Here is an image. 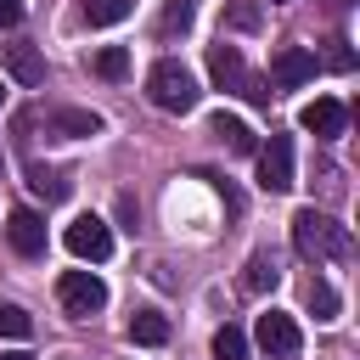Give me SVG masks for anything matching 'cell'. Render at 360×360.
Returning a JSON list of instances; mask_svg holds the SVG:
<instances>
[{
	"mask_svg": "<svg viewBox=\"0 0 360 360\" xmlns=\"http://www.w3.org/2000/svg\"><path fill=\"white\" fill-rule=\"evenodd\" d=\"M292 248H298L309 264L343 259V253H349V225H338V219L321 214V208H298V214H292Z\"/></svg>",
	"mask_w": 360,
	"mask_h": 360,
	"instance_id": "1",
	"label": "cell"
},
{
	"mask_svg": "<svg viewBox=\"0 0 360 360\" xmlns=\"http://www.w3.org/2000/svg\"><path fill=\"white\" fill-rule=\"evenodd\" d=\"M146 96H152L158 112H191V107H197V79H191V68H180L174 56H163V62H152V73H146Z\"/></svg>",
	"mask_w": 360,
	"mask_h": 360,
	"instance_id": "2",
	"label": "cell"
},
{
	"mask_svg": "<svg viewBox=\"0 0 360 360\" xmlns=\"http://www.w3.org/2000/svg\"><path fill=\"white\" fill-rule=\"evenodd\" d=\"M208 73H214V84H219V90H242L248 101L270 107V90L248 79V62H242V51H236V45H225V39H219V45H208Z\"/></svg>",
	"mask_w": 360,
	"mask_h": 360,
	"instance_id": "3",
	"label": "cell"
},
{
	"mask_svg": "<svg viewBox=\"0 0 360 360\" xmlns=\"http://www.w3.org/2000/svg\"><path fill=\"white\" fill-rule=\"evenodd\" d=\"M56 298H62L68 315H96V309H107V281L96 270H62Z\"/></svg>",
	"mask_w": 360,
	"mask_h": 360,
	"instance_id": "4",
	"label": "cell"
},
{
	"mask_svg": "<svg viewBox=\"0 0 360 360\" xmlns=\"http://www.w3.org/2000/svg\"><path fill=\"white\" fill-rule=\"evenodd\" d=\"M62 242H68L73 259H90V264H101V259L112 253V231H107V219H96V214H79V219L62 231Z\"/></svg>",
	"mask_w": 360,
	"mask_h": 360,
	"instance_id": "5",
	"label": "cell"
},
{
	"mask_svg": "<svg viewBox=\"0 0 360 360\" xmlns=\"http://www.w3.org/2000/svg\"><path fill=\"white\" fill-rule=\"evenodd\" d=\"M253 338H259V349H264V354H276V360H287V354H298V349H304V332H298V321H292V315H281V309L259 315Z\"/></svg>",
	"mask_w": 360,
	"mask_h": 360,
	"instance_id": "6",
	"label": "cell"
},
{
	"mask_svg": "<svg viewBox=\"0 0 360 360\" xmlns=\"http://www.w3.org/2000/svg\"><path fill=\"white\" fill-rule=\"evenodd\" d=\"M259 186L264 191H287L292 186V135H270L259 146Z\"/></svg>",
	"mask_w": 360,
	"mask_h": 360,
	"instance_id": "7",
	"label": "cell"
},
{
	"mask_svg": "<svg viewBox=\"0 0 360 360\" xmlns=\"http://www.w3.org/2000/svg\"><path fill=\"white\" fill-rule=\"evenodd\" d=\"M298 124H304L309 135H321V141H338V135L349 129V107H343L338 96H315V101L298 112Z\"/></svg>",
	"mask_w": 360,
	"mask_h": 360,
	"instance_id": "8",
	"label": "cell"
},
{
	"mask_svg": "<svg viewBox=\"0 0 360 360\" xmlns=\"http://www.w3.org/2000/svg\"><path fill=\"white\" fill-rule=\"evenodd\" d=\"M309 79H315V51L281 45L276 62H270V84H276V90H292V84H309Z\"/></svg>",
	"mask_w": 360,
	"mask_h": 360,
	"instance_id": "9",
	"label": "cell"
},
{
	"mask_svg": "<svg viewBox=\"0 0 360 360\" xmlns=\"http://www.w3.org/2000/svg\"><path fill=\"white\" fill-rule=\"evenodd\" d=\"M6 242L22 253V259H39L45 253V219L34 208H11L6 214Z\"/></svg>",
	"mask_w": 360,
	"mask_h": 360,
	"instance_id": "10",
	"label": "cell"
},
{
	"mask_svg": "<svg viewBox=\"0 0 360 360\" xmlns=\"http://www.w3.org/2000/svg\"><path fill=\"white\" fill-rule=\"evenodd\" d=\"M281 281V270H276V259L259 248V253H248V264H242V292H270Z\"/></svg>",
	"mask_w": 360,
	"mask_h": 360,
	"instance_id": "11",
	"label": "cell"
},
{
	"mask_svg": "<svg viewBox=\"0 0 360 360\" xmlns=\"http://www.w3.org/2000/svg\"><path fill=\"white\" fill-rule=\"evenodd\" d=\"M129 338L146 343V349H158V343H169V321H163L158 309H135V315H129Z\"/></svg>",
	"mask_w": 360,
	"mask_h": 360,
	"instance_id": "12",
	"label": "cell"
},
{
	"mask_svg": "<svg viewBox=\"0 0 360 360\" xmlns=\"http://www.w3.org/2000/svg\"><path fill=\"white\" fill-rule=\"evenodd\" d=\"M51 129H56V135H96L101 118L84 112V107H62V112H51Z\"/></svg>",
	"mask_w": 360,
	"mask_h": 360,
	"instance_id": "13",
	"label": "cell"
},
{
	"mask_svg": "<svg viewBox=\"0 0 360 360\" xmlns=\"http://www.w3.org/2000/svg\"><path fill=\"white\" fill-rule=\"evenodd\" d=\"M214 135H219V141H225V146H231L236 158H248V152H259V146H253V129H248L242 118H225V112H219V118H214Z\"/></svg>",
	"mask_w": 360,
	"mask_h": 360,
	"instance_id": "14",
	"label": "cell"
},
{
	"mask_svg": "<svg viewBox=\"0 0 360 360\" xmlns=\"http://www.w3.org/2000/svg\"><path fill=\"white\" fill-rule=\"evenodd\" d=\"M28 186H34L45 202H62V197H68V174H62V169H45V163H28Z\"/></svg>",
	"mask_w": 360,
	"mask_h": 360,
	"instance_id": "15",
	"label": "cell"
},
{
	"mask_svg": "<svg viewBox=\"0 0 360 360\" xmlns=\"http://www.w3.org/2000/svg\"><path fill=\"white\" fill-rule=\"evenodd\" d=\"M11 79H22V84H45V62H39L34 45H11Z\"/></svg>",
	"mask_w": 360,
	"mask_h": 360,
	"instance_id": "16",
	"label": "cell"
},
{
	"mask_svg": "<svg viewBox=\"0 0 360 360\" xmlns=\"http://www.w3.org/2000/svg\"><path fill=\"white\" fill-rule=\"evenodd\" d=\"M191 17H197V0H169V6H163V17H158V34H163V39H174V34H186V28H191Z\"/></svg>",
	"mask_w": 360,
	"mask_h": 360,
	"instance_id": "17",
	"label": "cell"
},
{
	"mask_svg": "<svg viewBox=\"0 0 360 360\" xmlns=\"http://www.w3.org/2000/svg\"><path fill=\"white\" fill-rule=\"evenodd\" d=\"M129 17V0H84V22L90 28H112Z\"/></svg>",
	"mask_w": 360,
	"mask_h": 360,
	"instance_id": "18",
	"label": "cell"
},
{
	"mask_svg": "<svg viewBox=\"0 0 360 360\" xmlns=\"http://www.w3.org/2000/svg\"><path fill=\"white\" fill-rule=\"evenodd\" d=\"M214 360H248V332L242 326H219L214 332Z\"/></svg>",
	"mask_w": 360,
	"mask_h": 360,
	"instance_id": "19",
	"label": "cell"
},
{
	"mask_svg": "<svg viewBox=\"0 0 360 360\" xmlns=\"http://www.w3.org/2000/svg\"><path fill=\"white\" fill-rule=\"evenodd\" d=\"M96 73H101V79H124V73H129V51H124V45L96 51Z\"/></svg>",
	"mask_w": 360,
	"mask_h": 360,
	"instance_id": "20",
	"label": "cell"
},
{
	"mask_svg": "<svg viewBox=\"0 0 360 360\" xmlns=\"http://www.w3.org/2000/svg\"><path fill=\"white\" fill-rule=\"evenodd\" d=\"M309 309H315V321H332V315H338V292H332V281H309Z\"/></svg>",
	"mask_w": 360,
	"mask_h": 360,
	"instance_id": "21",
	"label": "cell"
},
{
	"mask_svg": "<svg viewBox=\"0 0 360 360\" xmlns=\"http://www.w3.org/2000/svg\"><path fill=\"white\" fill-rule=\"evenodd\" d=\"M28 326H34V321H28L22 304H0V332H6V338H28Z\"/></svg>",
	"mask_w": 360,
	"mask_h": 360,
	"instance_id": "22",
	"label": "cell"
},
{
	"mask_svg": "<svg viewBox=\"0 0 360 360\" xmlns=\"http://www.w3.org/2000/svg\"><path fill=\"white\" fill-rule=\"evenodd\" d=\"M225 22H231V28H259V6H253V0H231V6H225Z\"/></svg>",
	"mask_w": 360,
	"mask_h": 360,
	"instance_id": "23",
	"label": "cell"
},
{
	"mask_svg": "<svg viewBox=\"0 0 360 360\" xmlns=\"http://www.w3.org/2000/svg\"><path fill=\"white\" fill-rule=\"evenodd\" d=\"M22 22V0H0V28H17Z\"/></svg>",
	"mask_w": 360,
	"mask_h": 360,
	"instance_id": "24",
	"label": "cell"
},
{
	"mask_svg": "<svg viewBox=\"0 0 360 360\" xmlns=\"http://www.w3.org/2000/svg\"><path fill=\"white\" fill-rule=\"evenodd\" d=\"M326 62H332V68H354V51H349L343 39H332V56H326Z\"/></svg>",
	"mask_w": 360,
	"mask_h": 360,
	"instance_id": "25",
	"label": "cell"
},
{
	"mask_svg": "<svg viewBox=\"0 0 360 360\" xmlns=\"http://www.w3.org/2000/svg\"><path fill=\"white\" fill-rule=\"evenodd\" d=\"M0 360H34V354H0Z\"/></svg>",
	"mask_w": 360,
	"mask_h": 360,
	"instance_id": "26",
	"label": "cell"
},
{
	"mask_svg": "<svg viewBox=\"0 0 360 360\" xmlns=\"http://www.w3.org/2000/svg\"><path fill=\"white\" fill-rule=\"evenodd\" d=\"M0 101H6V84H0Z\"/></svg>",
	"mask_w": 360,
	"mask_h": 360,
	"instance_id": "27",
	"label": "cell"
},
{
	"mask_svg": "<svg viewBox=\"0 0 360 360\" xmlns=\"http://www.w3.org/2000/svg\"><path fill=\"white\" fill-rule=\"evenodd\" d=\"M0 169H6V152H0Z\"/></svg>",
	"mask_w": 360,
	"mask_h": 360,
	"instance_id": "28",
	"label": "cell"
},
{
	"mask_svg": "<svg viewBox=\"0 0 360 360\" xmlns=\"http://www.w3.org/2000/svg\"><path fill=\"white\" fill-rule=\"evenodd\" d=\"M276 6H281V0H276Z\"/></svg>",
	"mask_w": 360,
	"mask_h": 360,
	"instance_id": "29",
	"label": "cell"
}]
</instances>
